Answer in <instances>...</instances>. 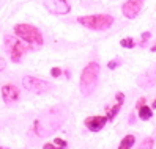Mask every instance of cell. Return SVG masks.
<instances>
[{
    "instance_id": "cell-1",
    "label": "cell",
    "mask_w": 156,
    "mask_h": 149,
    "mask_svg": "<svg viewBox=\"0 0 156 149\" xmlns=\"http://www.w3.org/2000/svg\"><path fill=\"white\" fill-rule=\"evenodd\" d=\"M99 79V64L91 61L82 69L80 74V91L84 96H90L95 91Z\"/></svg>"
},
{
    "instance_id": "cell-2",
    "label": "cell",
    "mask_w": 156,
    "mask_h": 149,
    "mask_svg": "<svg viewBox=\"0 0 156 149\" xmlns=\"http://www.w3.org/2000/svg\"><path fill=\"white\" fill-rule=\"evenodd\" d=\"M77 22L90 30L103 32L109 29L114 24V17L111 14H91V16H80L77 17Z\"/></svg>"
},
{
    "instance_id": "cell-3",
    "label": "cell",
    "mask_w": 156,
    "mask_h": 149,
    "mask_svg": "<svg viewBox=\"0 0 156 149\" xmlns=\"http://www.w3.org/2000/svg\"><path fill=\"white\" fill-rule=\"evenodd\" d=\"M14 33L17 38H21L30 46H41L43 44V35L36 27L30 24H17L14 27Z\"/></svg>"
},
{
    "instance_id": "cell-4",
    "label": "cell",
    "mask_w": 156,
    "mask_h": 149,
    "mask_svg": "<svg viewBox=\"0 0 156 149\" xmlns=\"http://www.w3.org/2000/svg\"><path fill=\"white\" fill-rule=\"evenodd\" d=\"M5 49L10 53V57L13 61H21L22 55L30 49V44H27L25 41H22L21 38H16V36L6 35L5 36Z\"/></svg>"
},
{
    "instance_id": "cell-5",
    "label": "cell",
    "mask_w": 156,
    "mask_h": 149,
    "mask_svg": "<svg viewBox=\"0 0 156 149\" xmlns=\"http://www.w3.org/2000/svg\"><path fill=\"white\" fill-rule=\"evenodd\" d=\"M22 86L27 91L35 93V94H43V93H48L49 90H52V83L46 82L43 79H38V77L25 76L22 79Z\"/></svg>"
},
{
    "instance_id": "cell-6",
    "label": "cell",
    "mask_w": 156,
    "mask_h": 149,
    "mask_svg": "<svg viewBox=\"0 0 156 149\" xmlns=\"http://www.w3.org/2000/svg\"><path fill=\"white\" fill-rule=\"evenodd\" d=\"M46 10L52 14H68L71 11V6L65 2V0H44Z\"/></svg>"
},
{
    "instance_id": "cell-7",
    "label": "cell",
    "mask_w": 156,
    "mask_h": 149,
    "mask_svg": "<svg viewBox=\"0 0 156 149\" xmlns=\"http://www.w3.org/2000/svg\"><path fill=\"white\" fill-rule=\"evenodd\" d=\"M142 6H144V0H126L122 6V11H123L125 17L133 19V17H136L140 13Z\"/></svg>"
},
{
    "instance_id": "cell-8",
    "label": "cell",
    "mask_w": 156,
    "mask_h": 149,
    "mask_svg": "<svg viewBox=\"0 0 156 149\" xmlns=\"http://www.w3.org/2000/svg\"><path fill=\"white\" fill-rule=\"evenodd\" d=\"M19 96H21V93L17 90V86H14V85H5L2 88V97H3V102L6 105L16 104L19 100Z\"/></svg>"
},
{
    "instance_id": "cell-9",
    "label": "cell",
    "mask_w": 156,
    "mask_h": 149,
    "mask_svg": "<svg viewBox=\"0 0 156 149\" xmlns=\"http://www.w3.org/2000/svg\"><path fill=\"white\" fill-rule=\"evenodd\" d=\"M107 123V116H90L85 119V127L91 132H98Z\"/></svg>"
},
{
    "instance_id": "cell-10",
    "label": "cell",
    "mask_w": 156,
    "mask_h": 149,
    "mask_svg": "<svg viewBox=\"0 0 156 149\" xmlns=\"http://www.w3.org/2000/svg\"><path fill=\"white\" fill-rule=\"evenodd\" d=\"M115 99H117V104L114 105L112 110L107 111V119H114L115 115L118 113V111H120V108H122V105H123V102H125V94H123V93H117V94H115Z\"/></svg>"
},
{
    "instance_id": "cell-11",
    "label": "cell",
    "mask_w": 156,
    "mask_h": 149,
    "mask_svg": "<svg viewBox=\"0 0 156 149\" xmlns=\"http://www.w3.org/2000/svg\"><path fill=\"white\" fill-rule=\"evenodd\" d=\"M151 116H153L151 108H150L148 105H144V104H142V105L139 107V118L144 119V121H148Z\"/></svg>"
},
{
    "instance_id": "cell-12",
    "label": "cell",
    "mask_w": 156,
    "mask_h": 149,
    "mask_svg": "<svg viewBox=\"0 0 156 149\" xmlns=\"http://www.w3.org/2000/svg\"><path fill=\"white\" fill-rule=\"evenodd\" d=\"M134 141H136L134 135H126L122 140V143H120V146H118V149H131L134 146Z\"/></svg>"
},
{
    "instance_id": "cell-13",
    "label": "cell",
    "mask_w": 156,
    "mask_h": 149,
    "mask_svg": "<svg viewBox=\"0 0 156 149\" xmlns=\"http://www.w3.org/2000/svg\"><path fill=\"white\" fill-rule=\"evenodd\" d=\"M120 44H122V47H128V49H133L134 46H136V42H134L133 38H125V39L120 41Z\"/></svg>"
},
{
    "instance_id": "cell-14",
    "label": "cell",
    "mask_w": 156,
    "mask_h": 149,
    "mask_svg": "<svg viewBox=\"0 0 156 149\" xmlns=\"http://www.w3.org/2000/svg\"><path fill=\"white\" fill-rule=\"evenodd\" d=\"M151 147H153V138H147L144 140V143L139 149H151Z\"/></svg>"
},
{
    "instance_id": "cell-15",
    "label": "cell",
    "mask_w": 156,
    "mask_h": 149,
    "mask_svg": "<svg viewBox=\"0 0 156 149\" xmlns=\"http://www.w3.org/2000/svg\"><path fill=\"white\" fill-rule=\"evenodd\" d=\"M54 143H55V149H66V141H63L60 138H57Z\"/></svg>"
},
{
    "instance_id": "cell-16",
    "label": "cell",
    "mask_w": 156,
    "mask_h": 149,
    "mask_svg": "<svg viewBox=\"0 0 156 149\" xmlns=\"http://www.w3.org/2000/svg\"><path fill=\"white\" fill-rule=\"evenodd\" d=\"M51 74H52L54 77H58L60 74H62V71H60V68H54V69L51 71Z\"/></svg>"
},
{
    "instance_id": "cell-17",
    "label": "cell",
    "mask_w": 156,
    "mask_h": 149,
    "mask_svg": "<svg viewBox=\"0 0 156 149\" xmlns=\"http://www.w3.org/2000/svg\"><path fill=\"white\" fill-rule=\"evenodd\" d=\"M117 64H118V60H112V61H109V64H107V66L111 68V69H115V66H117Z\"/></svg>"
},
{
    "instance_id": "cell-18",
    "label": "cell",
    "mask_w": 156,
    "mask_h": 149,
    "mask_svg": "<svg viewBox=\"0 0 156 149\" xmlns=\"http://www.w3.org/2000/svg\"><path fill=\"white\" fill-rule=\"evenodd\" d=\"M5 68H6V61H5V60H3L2 57H0V72H2V71H3Z\"/></svg>"
},
{
    "instance_id": "cell-19",
    "label": "cell",
    "mask_w": 156,
    "mask_h": 149,
    "mask_svg": "<svg viewBox=\"0 0 156 149\" xmlns=\"http://www.w3.org/2000/svg\"><path fill=\"white\" fill-rule=\"evenodd\" d=\"M150 36H151V35H150V32H145V33L142 35V42H145L147 39H150Z\"/></svg>"
},
{
    "instance_id": "cell-20",
    "label": "cell",
    "mask_w": 156,
    "mask_h": 149,
    "mask_svg": "<svg viewBox=\"0 0 156 149\" xmlns=\"http://www.w3.org/2000/svg\"><path fill=\"white\" fill-rule=\"evenodd\" d=\"M153 108H156V99H154V102H153V105H151Z\"/></svg>"
},
{
    "instance_id": "cell-21",
    "label": "cell",
    "mask_w": 156,
    "mask_h": 149,
    "mask_svg": "<svg viewBox=\"0 0 156 149\" xmlns=\"http://www.w3.org/2000/svg\"><path fill=\"white\" fill-rule=\"evenodd\" d=\"M151 50H153V52H156V44H154L153 47H151Z\"/></svg>"
}]
</instances>
